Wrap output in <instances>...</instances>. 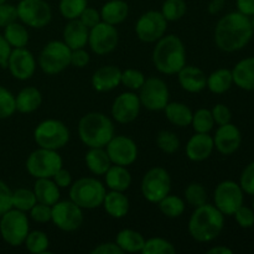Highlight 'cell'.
<instances>
[{"label":"cell","mask_w":254,"mask_h":254,"mask_svg":"<svg viewBox=\"0 0 254 254\" xmlns=\"http://www.w3.org/2000/svg\"><path fill=\"white\" fill-rule=\"evenodd\" d=\"M252 37L251 17L240 11L226 14L215 27V44L223 52H237L245 49Z\"/></svg>","instance_id":"6da1fadb"},{"label":"cell","mask_w":254,"mask_h":254,"mask_svg":"<svg viewBox=\"0 0 254 254\" xmlns=\"http://www.w3.org/2000/svg\"><path fill=\"white\" fill-rule=\"evenodd\" d=\"M151 60L160 73L173 76L186 64V49L176 35H164L155 42Z\"/></svg>","instance_id":"7a4b0ae2"},{"label":"cell","mask_w":254,"mask_h":254,"mask_svg":"<svg viewBox=\"0 0 254 254\" xmlns=\"http://www.w3.org/2000/svg\"><path fill=\"white\" fill-rule=\"evenodd\" d=\"M225 227V215L216 207L206 202L193 210L189 220V233L201 243L212 242Z\"/></svg>","instance_id":"3957f363"},{"label":"cell","mask_w":254,"mask_h":254,"mask_svg":"<svg viewBox=\"0 0 254 254\" xmlns=\"http://www.w3.org/2000/svg\"><path fill=\"white\" fill-rule=\"evenodd\" d=\"M78 135L88 148H106L114 134V124L111 118L99 112L87 113L78 122Z\"/></svg>","instance_id":"277c9868"},{"label":"cell","mask_w":254,"mask_h":254,"mask_svg":"<svg viewBox=\"0 0 254 254\" xmlns=\"http://www.w3.org/2000/svg\"><path fill=\"white\" fill-rule=\"evenodd\" d=\"M106 186L96 178H81L69 186V200L82 210H94L103 203Z\"/></svg>","instance_id":"5b68a950"},{"label":"cell","mask_w":254,"mask_h":254,"mask_svg":"<svg viewBox=\"0 0 254 254\" xmlns=\"http://www.w3.org/2000/svg\"><path fill=\"white\" fill-rule=\"evenodd\" d=\"M29 232V218L22 211L10 208L4 215L0 216V235L7 245L12 247L24 245Z\"/></svg>","instance_id":"8992f818"},{"label":"cell","mask_w":254,"mask_h":254,"mask_svg":"<svg viewBox=\"0 0 254 254\" xmlns=\"http://www.w3.org/2000/svg\"><path fill=\"white\" fill-rule=\"evenodd\" d=\"M34 140L39 148L57 150L67 145L69 130L64 123L57 119H46L37 124L34 130Z\"/></svg>","instance_id":"52a82bcc"},{"label":"cell","mask_w":254,"mask_h":254,"mask_svg":"<svg viewBox=\"0 0 254 254\" xmlns=\"http://www.w3.org/2000/svg\"><path fill=\"white\" fill-rule=\"evenodd\" d=\"M72 50L64 41L47 42L39 55V66L46 74H57L71 66Z\"/></svg>","instance_id":"ba28073f"},{"label":"cell","mask_w":254,"mask_h":254,"mask_svg":"<svg viewBox=\"0 0 254 254\" xmlns=\"http://www.w3.org/2000/svg\"><path fill=\"white\" fill-rule=\"evenodd\" d=\"M64 166V160L57 150L39 148L26 160V170L35 179H52Z\"/></svg>","instance_id":"9c48e42d"},{"label":"cell","mask_w":254,"mask_h":254,"mask_svg":"<svg viewBox=\"0 0 254 254\" xmlns=\"http://www.w3.org/2000/svg\"><path fill=\"white\" fill-rule=\"evenodd\" d=\"M143 197L151 203H158L171 191L170 174L164 168L156 166L144 174L140 184Z\"/></svg>","instance_id":"30bf717a"},{"label":"cell","mask_w":254,"mask_h":254,"mask_svg":"<svg viewBox=\"0 0 254 254\" xmlns=\"http://www.w3.org/2000/svg\"><path fill=\"white\" fill-rule=\"evenodd\" d=\"M16 9L17 19L32 29H42L52 19L51 6L45 0H20Z\"/></svg>","instance_id":"8fae6325"},{"label":"cell","mask_w":254,"mask_h":254,"mask_svg":"<svg viewBox=\"0 0 254 254\" xmlns=\"http://www.w3.org/2000/svg\"><path fill=\"white\" fill-rule=\"evenodd\" d=\"M215 206L225 216H233L236 211L243 205L245 192L240 184L232 180H225L218 184L213 192Z\"/></svg>","instance_id":"7c38bea8"},{"label":"cell","mask_w":254,"mask_h":254,"mask_svg":"<svg viewBox=\"0 0 254 254\" xmlns=\"http://www.w3.org/2000/svg\"><path fill=\"white\" fill-rule=\"evenodd\" d=\"M138 96L141 107H145L151 112L164 111L170 98L168 84L159 77L146 78L139 89Z\"/></svg>","instance_id":"4fadbf2b"},{"label":"cell","mask_w":254,"mask_h":254,"mask_svg":"<svg viewBox=\"0 0 254 254\" xmlns=\"http://www.w3.org/2000/svg\"><path fill=\"white\" fill-rule=\"evenodd\" d=\"M51 221L59 230L73 232L83 223V211L72 200H59L52 205Z\"/></svg>","instance_id":"5bb4252c"},{"label":"cell","mask_w":254,"mask_h":254,"mask_svg":"<svg viewBox=\"0 0 254 254\" xmlns=\"http://www.w3.org/2000/svg\"><path fill=\"white\" fill-rule=\"evenodd\" d=\"M168 21L160 11L149 10L140 15L135 24V34L140 41L154 44L166 34Z\"/></svg>","instance_id":"9a60e30c"},{"label":"cell","mask_w":254,"mask_h":254,"mask_svg":"<svg viewBox=\"0 0 254 254\" xmlns=\"http://www.w3.org/2000/svg\"><path fill=\"white\" fill-rule=\"evenodd\" d=\"M119 42V32L116 26L101 21L89 29L88 45L98 56H104L117 49Z\"/></svg>","instance_id":"2e32d148"},{"label":"cell","mask_w":254,"mask_h":254,"mask_svg":"<svg viewBox=\"0 0 254 254\" xmlns=\"http://www.w3.org/2000/svg\"><path fill=\"white\" fill-rule=\"evenodd\" d=\"M106 151L112 164L127 168L135 163L138 158L136 143L127 135H114L106 145Z\"/></svg>","instance_id":"e0dca14e"},{"label":"cell","mask_w":254,"mask_h":254,"mask_svg":"<svg viewBox=\"0 0 254 254\" xmlns=\"http://www.w3.org/2000/svg\"><path fill=\"white\" fill-rule=\"evenodd\" d=\"M6 68H9L14 78L26 81L31 78L36 71V59L26 47L12 49L7 60Z\"/></svg>","instance_id":"ac0fdd59"},{"label":"cell","mask_w":254,"mask_h":254,"mask_svg":"<svg viewBox=\"0 0 254 254\" xmlns=\"http://www.w3.org/2000/svg\"><path fill=\"white\" fill-rule=\"evenodd\" d=\"M141 103L139 96L134 92L119 94L112 106V117L119 124H128L135 121L140 113Z\"/></svg>","instance_id":"d6986e66"},{"label":"cell","mask_w":254,"mask_h":254,"mask_svg":"<svg viewBox=\"0 0 254 254\" xmlns=\"http://www.w3.org/2000/svg\"><path fill=\"white\" fill-rule=\"evenodd\" d=\"M213 138L215 149L222 155H232L242 144V134L237 126L230 123L218 126Z\"/></svg>","instance_id":"ffe728a7"},{"label":"cell","mask_w":254,"mask_h":254,"mask_svg":"<svg viewBox=\"0 0 254 254\" xmlns=\"http://www.w3.org/2000/svg\"><path fill=\"white\" fill-rule=\"evenodd\" d=\"M186 156L191 161L201 163L208 159L215 150L213 138L210 133H195L186 144Z\"/></svg>","instance_id":"44dd1931"},{"label":"cell","mask_w":254,"mask_h":254,"mask_svg":"<svg viewBox=\"0 0 254 254\" xmlns=\"http://www.w3.org/2000/svg\"><path fill=\"white\" fill-rule=\"evenodd\" d=\"M178 79L181 88L189 93H200L206 88L207 76L196 66H184L178 72Z\"/></svg>","instance_id":"7402d4cb"},{"label":"cell","mask_w":254,"mask_h":254,"mask_svg":"<svg viewBox=\"0 0 254 254\" xmlns=\"http://www.w3.org/2000/svg\"><path fill=\"white\" fill-rule=\"evenodd\" d=\"M122 71L117 66H102L92 76V87L97 92H109L121 84Z\"/></svg>","instance_id":"603a6c76"},{"label":"cell","mask_w":254,"mask_h":254,"mask_svg":"<svg viewBox=\"0 0 254 254\" xmlns=\"http://www.w3.org/2000/svg\"><path fill=\"white\" fill-rule=\"evenodd\" d=\"M62 36H64V42L71 50L83 49L88 44L89 29L84 26L78 19L68 20Z\"/></svg>","instance_id":"cb8c5ba5"},{"label":"cell","mask_w":254,"mask_h":254,"mask_svg":"<svg viewBox=\"0 0 254 254\" xmlns=\"http://www.w3.org/2000/svg\"><path fill=\"white\" fill-rule=\"evenodd\" d=\"M233 84L243 91H254V57H247L236 64L232 69Z\"/></svg>","instance_id":"d4e9b609"},{"label":"cell","mask_w":254,"mask_h":254,"mask_svg":"<svg viewBox=\"0 0 254 254\" xmlns=\"http://www.w3.org/2000/svg\"><path fill=\"white\" fill-rule=\"evenodd\" d=\"M104 211L107 215H109L113 218H123L128 215L129 207V198L122 191H113L111 190L109 192H106V196L103 198Z\"/></svg>","instance_id":"484cf974"},{"label":"cell","mask_w":254,"mask_h":254,"mask_svg":"<svg viewBox=\"0 0 254 254\" xmlns=\"http://www.w3.org/2000/svg\"><path fill=\"white\" fill-rule=\"evenodd\" d=\"M99 12H101L102 21L117 26L126 21L128 17L129 5L124 0H109L103 4Z\"/></svg>","instance_id":"4316f807"},{"label":"cell","mask_w":254,"mask_h":254,"mask_svg":"<svg viewBox=\"0 0 254 254\" xmlns=\"http://www.w3.org/2000/svg\"><path fill=\"white\" fill-rule=\"evenodd\" d=\"M104 179H106L107 188L113 191L124 192L131 185V175L127 166L112 164L111 168L104 174Z\"/></svg>","instance_id":"83f0119b"},{"label":"cell","mask_w":254,"mask_h":254,"mask_svg":"<svg viewBox=\"0 0 254 254\" xmlns=\"http://www.w3.org/2000/svg\"><path fill=\"white\" fill-rule=\"evenodd\" d=\"M42 103V94L35 87H25L15 96V107L19 113L29 114L40 108Z\"/></svg>","instance_id":"f1b7e54d"},{"label":"cell","mask_w":254,"mask_h":254,"mask_svg":"<svg viewBox=\"0 0 254 254\" xmlns=\"http://www.w3.org/2000/svg\"><path fill=\"white\" fill-rule=\"evenodd\" d=\"M164 112H165L166 119L174 126L179 127V128H186V127L191 126L193 112L185 103L169 102L164 108Z\"/></svg>","instance_id":"f546056e"},{"label":"cell","mask_w":254,"mask_h":254,"mask_svg":"<svg viewBox=\"0 0 254 254\" xmlns=\"http://www.w3.org/2000/svg\"><path fill=\"white\" fill-rule=\"evenodd\" d=\"M34 193L37 202L52 206L60 200V188L52 179H36L34 185Z\"/></svg>","instance_id":"4dcf8cb0"},{"label":"cell","mask_w":254,"mask_h":254,"mask_svg":"<svg viewBox=\"0 0 254 254\" xmlns=\"http://www.w3.org/2000/svg\"><path fill=\"white\" fill-rule=\"evenodd\" d=\"M84 161L88 170L97 176L104 175L112 165L106 148H89L84 156Z\"/></svg>","instance_id":"1f68e13d"},{"label":"cell","mask_w":254,"mask_h":254,"mask_svg":"<svg viewBox=\"0 0 254 254\" xmlns=\"http://www.w3.org/2000/svg\"><path fill=\"white\" fill-rule=\"evenodd\" d=\"M233 86L232 71L228 68H218L207 76L206 88L215 94H223Z\"/></svg>","instance_id":"d6a6232c"},{"label":"cell","mask_w":254,"mask_h":254,"mask_svg":"<svg viewBox=\"0 0 254 254\" xmlns=\"http://www.w3.org/2000/svg\"><path fill=\"white\" fill-rule=\"evenodd\" d=\"M116 243L124 253H141L144 243H145V238L138 231L126 228L117 235Z\"/></svg>","instance_id":"836d02e7"},{"label":"cell","mask_w":254,"mask_h":254,"mask_svg":"<svg viewBox=\"0 0 254 254\" xmlns=\"http://www.w3.org/2000/svg\"><path fill=\"white\" fill-rule=\"evenodd\" d=\"M4 37L12 49L26 47L29 44V31L22 22H11L4 27Z\"/></svg>","instance_id":"e575fe53"},{"label":"cell","mask_w":254,"mask_h":254,"mask_svg":"<svg viewBox=\"0 0 254 254\" xmlns=\"http://www.w3.org/2000/svg\"><path fill=\"white\" fill-rule=\"evenodd\" d=\"M159 210L165 217L169 218H178L181 215H184L186 208L185 200L176 195H166L163 200L158 202Z\"/></svg>","instance_id":"d590c367"},{"label":"cell","mask_w":254,"mask_h":254,"mask_svg":"<svg viewBox=\"0 0 254 254\" xmlns=\"http://www.w3.org/2000/svg\"><path fill=\"white\" fill-rule=\"evenodd\" d=\"M12 208L22 211V212H29L35 203L37 202L36 196H35L34 190H29V189L20 188L17 190L12 191Z\"/></svg>","instance_id":"8d00e7d4"},{"label":"cell","mask_w":254,"mask_h":254,"mask_svg":"<svg viewBox=\"0 0 254 254\" xmlns=\"http://www.w3.org/2000/svg\"><path fill=\"white\" fill-rule=\"evenodd\" d=\"M24 245L26 246V250L30 253L42 254L49 250L50 240L46 233L42 232V231H31V232L27 233Z\"/></svg>","instance_id":"74e56055"},{"label":"cell","mask_w":254,"mask_h":254,"mask_svg":"<svg viewBox=\"0 0 254 254\" xmlns=\"http://www.w3.org/2000/svg\"><path fill=\"white\" fill-rule=\"evenodd\" d=\"M184 197H185V202L196 208L207 202V190L202 184L191 183L186 186L184 191Z\"/></svg>","instance_id":"f35d334b"},{"label":"cell","mask_w":254,"mask_h":254,"mask_svg":"<svg viewBox=\"0 0 254 254\" xmlns=\"http://www.w3.org/2000/svg\"><path fill=\"white\" fill-rule=\"evenodd\" d=\"M186 11H188V5L185 0H165L160 10L168 22L179 21L185 16Z\"/></svg>","instance_id":"ab89813d"},{"label":"cell","mask_w":254,"mask_h":254,"mask_svg":"<svg viewBox=\"0 0 254 254\" xmlns=\"http://www.w3.org/2000/svg\"><path fill=\"white\" fill-rule=\"evenodd\" d=\"M195 133H210L215 127L211 109L200 108L192 114V121H191Z\"/></svg>","instance_id":"60d3db41"},{"label":"cell","mask_w":254,"mask_h":254,"mask_svg":"<svg viewBox=\"0 0 254 254\" xmlns=\"http://www.w3.org/2000/svg\"><path fill=\"white\" fill-rule=\"evenodd\" d=\"M88 6V0H60L59 9L66 20L78 19L83 10Z\"/></svg>","instance_id":"b9f144b4"},{"label":"cell","mask_w":254,"mask_h":254,"mask_svg":"<svg viewBox=\"0 0 254 254\" xmlns=\"http://www.w3.org/2000/svg\"><path fill=\"white\" fill-rule=\"evenodd\" d=\"M143 254H174L176 253V248L171 242L161 237L149 238L144 243L141 250Z\"/></svg>","instance_id":"7bdbcfd3"},{"label":"cell","mask_w":254,"mask_h":254,"mask_svg":"<svg viewBox=\"0 0 254 254\" xmlns=\"http://www.w3.org/2000/svg\"><path fill=\"white\" fill-rule=\"evenodd\" d=\"M156 145L163 153L174 154L180 149V139L170 130H161L156 135Z\"/></svg>","instance_id":"ee69618b"},{"label":"cell","mask_w":254,"mask_h":254,"mask_svg":"<svg viewBox=\"0 0 254 254\" xmlns=\"http://www.w3.org/2000/svg\"><path fill=\"white\" fill-rule=\"evenodd\" d=\"M145 76L136 68H127L122 71L121 83L130 91H139L145 82Z\"/></svg>","instance_id":"f6af8a7d"},{"label":"cell","mask_w":254,"mask_h":254,"mask_svg":"<svg viewBox=\"0 0 254 254\" xmlns=\"http://www.w3.org/2000/svg\"><path fill=\"white\" fill-rule=\"evenodd\" d=\"M15 112V96L9 89L0 86V119L10 118Z\"/></svg>","instance_id":"bcb514c9"},{"label":"cell","mask_w":254,"mask_h":254,"mask_svg":"<svg viewBox=\"0 0 254 254\" xmlns=\"http://www.w3.org/2000/svg\"><path fill=\"white\" fill-rule=\"evenodd\" d=\"M240 186L243 192L254 196V161L243 169L240 178Z\"/></svg>","instance_id":"7dc6e473"},{"label":"cell","mask_w":254,"mask_h":254,"mask_svg":"<svg viewBox=\"0 0 254 254\" xmlns=\"http://www.w3.org/2000/svg\"><path fill=\"white\" fill-rule=\"evenodd\" d=\"M30 217L32 221L37 223H47L51 221V213H52V206L44 205V203L36 202L34 207L29 211Z\"/></svg>","instance_id":"c3c4849f"},{"label":"cell","mask_w":254,"mask_h":254,"mask_svg":"<svg viewBox=\"0 0 254 254\" xmlns=\"http://www.w3.org/2000/svg\"><path fill=\"white\" fill-rule=\"evenodd\" d=\"M236 222L242 228H251L254 226V211L248 206L242 205L235 212Z\"/></svg>","instance_id":"681fc988"},{"label":"cell","mask_w":254,"mask_h":254,"mask_svg":"<svg viewBox=\"0 0 254 254\" xmlns=\"http://www.w3.org/2000/svg\"><path fill=\"white\" fill-rule=\"evenodd\" d=\"M211 113H212L215 124H217V126H223V124L230 123L231 119H232V112H231V109L226 104L222 103L216 104L211 109Z\"/></svg>","instance_id":"f907efd6"},{"label":"cell","mask_w":254,"mask_h":254,"mask_svg":"<svg viewBox=\"0 0 254 254\" xmlns=\"http://www.w3.org/2000/svg\"><path fill=\"white\" fill-rule=\"evenodd\" d=\"M15 21H17L16 6L7 2L0 5V27H5Z\"/></svg>","instance_id":"816d5d0a"},{"label":"cell","mask_w":254,"mask_h":254,"mask_svg":"<svg viewBox=\"0 0 254 254\" xmlns=\"http://www.w3.org/2000/svg\"><path fill=\"white\" fill-rule=\"evenodd\" d=\"M78 20L84 26H87L88 29H92V27L96 26L97 24H99L102 21L101 12L97 9H94V7L87 6L81 14V16L78 17Z\"/></svg>","instance_id":"f5cc1de1"},{"label":"cell","mask_w":254,"mask_h":254,"mask_svg":"<svg viewBox=\"0 0 254 254\" xmlns=\"http://www.w3.org/2000/svg\"><path fill=\"white\" fill-rule=\"evenodd\" d=\"M12 191L6 184L0 180V216L4 215L6 211L12 208Z\"/></svg>","instance_id":"db71d44e"},{"label":"cell","mask_w":254,"mask_h":254,"mask_svg":"<svg viewBox=\"0 0 254 254\" xmlns=\"http://www.w3.org/2000/svg\"><path fill=\"white\" fill-rule=\"evenodd\" d=\"M91 61V56L88 52L83 49L72 50L71 51V64L77 68H83Z\"/></svg>","instance_id":"11a10c76"},{"label":"cell","mask_w":254,"mask_h":254,"mask_svg":"<svg viewBox=\"0 0 254 254\" xmlns=\"http://www.w3.org/2000/svg\"><path fill=\"white\" fill-rule=\"evenodd\" d=\"M52 180H54V183L56 184L60 189H66L71 186L72 175L68 170L64 169V166H62V168L60 169V170H57V173L52 176Z\"/></svg>","instance_id":"9f6ffc18"},{"label":"cell","mask_w":254,"mask_h":254,"mask_svg":"<svg viewBox=\"0 0 254 254\" xmlns=\"http://www.w3.org/2000/svg\"><path fill=\"white\" fill-rule=\"evenodd\" d=\"M92 254H123V251L119 248V246L116 242H107L101 243V245L96 246L93 250L91 251Z\"/></svg>","instance_id":"6f0895ef"},{"label":"cell","mask_w":254,"mask_h":254,"mask_svg":"<svg viewBox=\"0 0 254 254\" xmlns=\"http://www.w3.org/2000/svg\"><path fill=\"white\" fill-rule=\"evenodd\" d=\"M11 50L12 47L5 40L4 35H0V67H2V68H6L7 60L11 54Z\"/></svg>","instance_id":"680465c9"},{"label":"cell","mask_w":254,"mask_h":254,"mask_svg":"<svg viewBox=\"0 0 254 254\" xmlns=\"http://www.w3.org/2000/svg\"><path fill=\"white\" fill-rule=\"evenodd\" d=\"M237 11L242 12L246 16L252 17L254 15V0H236Z\"/></svg>","instance_id":"91938a15"},{"label":"cell","mask_w":254,"mask_h":254,"mask_svg":"<svg viewBox=\"0 0 254 254\" xmlns=\"http://www.w3.org/2000/svg\"><path fill=\"white\" fill-rule=\"evenodd\" d=\"M226 1H227V0H211V1L208 2L207 6L208 12H210L211 15L220 14L223 10V7H225Z\"/></svg>","instance_id":"94428289"},{"label":"cell","mask_w":254,"mask_h":254,"mask_svg":"<svg viewBox=\"0 0 254 254\" xmlns=\"http://www.w3.org/2000/svg\"><path fill=\"white\" fill-rule=\"evenodd\" d=\"M208 254H232L233 251L231 248L226 247V246H217V247H212L207 251Z\"/></svg>","instance_id":"6125c7cd"},{"label":"cell","mask_w":254,"mask_h":254,"mask_svg":"<svg viewBox=\"0 0 254 254\" xmlns=\"http://www.w3.org/2000/svg\"><path fill=\"white\" fill-rule=\"evenodd\" d=\"M251 24H252V30H253V35H254V15L252 16V19H251Z\"/></svg>","instance_id":"be15d7a7"},{"label":"cell","mask_w":254,"mask_h":254,"mask_svg":"<svg viewBox=\"0 0 254 254\" xmlns=\"http://www.w3.org/2000/svg\"><path fill=\"white\" fill-rule=\"evenodd\" d=\"M6 1H7V0H0V5L4 4V2H6Z\"/></svg>","instance_id":"e7e4bbea"},{"label":"cell","mask_w":254,"mask_h":254,"mask_svg":"<svg viewBox=\"0 0 254 254\" xmlns=\"http://www.w3.org/2000/svg\"><path fill=\"white\" fill-rule=\"evenodd\" d=\"M252 208H253V211H254V198H253V205H252Z\"/></svg>","instance_id":"03108f58"},{"label":"cell","mask_w":254,"mask_h":254,"mask_svg":"<svg viewBox=\"0 0 254 254\" xmlns=\"http://www.w3.org/2000/svg\"><path fill=\"white\" fill-rule=\"evenodd\" d=\"M19 1H20V0H19Z\"/></svg>","instance_id":"003e7915"}]
</instances>
